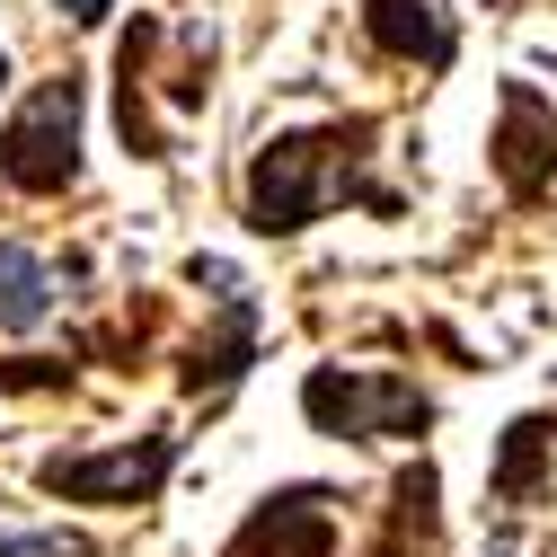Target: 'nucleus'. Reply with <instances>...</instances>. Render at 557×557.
Returning <instances> with one entry per match:
<instances>
[{"mask_svg": "<svg viewBox=\"0 0 557 557\" xmlns=\"http://www.w3.org/2000/svg\"><path fill=\"white\" fill-rule=\"evenodd\" d=\"M372 143L381 124L372 115H336V124H310V133H274L248 160V186H239V222L257 239H293L310 231L327 203H363V213H407V195L372 177Z\"/></svg>", "mask_w": 557, "mask_h": 557, "instance_id": "nucleus-1", "label": "nucleus"}, {"mask_svg": "<svg viewBox=\"0 0 557 557\" xmlns=\"http://www.w3.org/2000/svg\"><path fill=\"white\" fill-rule=\"evenodd\" d=\"M301 416L327 443H416L434 425V398L407 372H355V363H310L301 372Z\"/></svg>", "mask_w": 557, "mask_h": 557, "instance_id": "nucleus-2", "label": "nucleus"}, {"mask_svg": "<svg viewBox=\"0 0 557 557\" xmlns=\"http://www.w3.org/2000/svg\"><path fill=\"white\" fill-rule=\"evenodd\" d=\"M81 115H89V81L53 72L27 89V107L0 124V177L18 195H72L81 186Z\"/></svg>", "mask_w": 557, "mask_h": 557, "instance_id": "nucleus-3", "label": "nucleus"}, {"mask_svg": "<svg viewBox=\"0 0 557 557\" xmlns=\"http://www.w3.org/2000/svg\"><path fill=\"white\" fill-rule=\"evenodd\" d=\"M177 451H186V434H133V443H107V451H53L36 469V486L62 496V505H160Z\"/></svg>", "mask_w": 557, "mask_h": 557, "instance_id": "nucleus-4", "label": "nucleus"}, {"mask_svg": "<svg viewBox=\"0 0 557 557\" xmlns=\"http://www.w3.org/2000/svg\"><path fill=\"white\" fill-rule=\"evenodd\" d=\"M486 160H496V186L513 203H540L557 186V107L531 81L496 89V143H486Z\"/></svg>", "mask_w": 557, "mask_h": 557, "instance_id": "nucleus-5", "label": "nucleus"}, {"mask_svg": "<svg viewBox=\"0 0 557 557\" xmlns=\"http://www.w3.org/2000/svg\"><path fill=\"white\" fill-rule=\"evenodd\" d=\"M231 557H336V486H274L231 531Z\"/></svg>", "mask_w": 557, "mask_h": 557, "instance_id": "nucleus-6", "label": "nucleus"}, {"mask_svg": "<svg viewBox=\"0 0 557 557\" xmlns=\"http://www.w3.org/2000/svg\"><path fill=\"white\" fill-rule=\"evenodd\" d=\"M248 363H257V293H231L222 319L177 355V389L186 398H231L248 381Z\"/></svg>", "mask_w": 557, "mask_h": 557, "instance_id": "nucleus-7", "label": "nucleus"}, {"mask_svg": "<svg viewBox=\"0 0 557 557\" xmlns=\"http://www.w3.org/2000/svg\"><path fill=\"white\" fill-rule=\"evenodd\" d=\"M160 18H133L124 27V45H115V133H124V151L133 160H169L177 143L151 124V53H160Z\"/></svg>", "mask_w": 557, "mask_h": 557, "instance_id": "nucleus-8", "label": "nucleus"}, {"mask_svg": "<svg viewBox=\"0 0 557 557\" xmlns=\"http://www.w3.org/2000/svg\"><path fill=\"white\" fill-rule=\"evenodd\" d=\"M363 36H372V53L416 62V72H443L460 53V36H451V18L434 0H363Z\"/></svg>", "mask_w": 557, "mask_h": 557, "instance_id": "nucleus-9", "label": "nucleus"}, {"mask_svg": "<svg viewBox=\"0 0 557 557\" xmlns=\"http://www.w3.org/2000/svg\"><path fill=\"white\" fill-rule=\"evenodd\" d=\"M548 460H557V416H513L496 469H486V496L513 505V513L540 505V496H548Z\"/></svg>", "mask_w": 557, "mask_h": 557, "instance_id": "nucleus-10", "label": "nucleus"}, {"mask_svg": "<svg viewBox=\"0 0 557 557\" xmlns=\"http://www.w3.org/2000/svg\"><path fill=\"white\" fill-rule=\"evenodd\" d=\"M443 540V478L434 460H407L389 478V531H381V557H425Z\"/></svg>", "mask_w": 557, "mask_h": 557, "instance_id": "nucleus-11", "label": "nucleus"}, {"mask_svg": "<svg viewBox=\"0 0 557 557\" xmlns=\"http://www.w3.org/2000/svg\"><path fill=\"white\" fill-rule=\"evenodd\" d=\"M45 319H53V274H45V257H27L18 239H0V327L27 336V327H45Z\"/></svg>", "mask_w": 557, "mask_h": 557, "instance_id": "nucleus-12", "label": "nucleus"}, {"mask_svg": "<svg viewBox=\"0 0 557 557\" xmlns=\"http://www.w3.org/2000/svg\"><path fill=\"white\" fill-rule=\"evenodd\" d=\"M0 557H89L81 531H0Z\"/></svg>", "mask_w": 557, "mask_h": 557, "instance_id": "nucleus-13", "label": "nucleus"}, {"mask_svg": "<svg viewBox=\"0 0 557 557\" xmlns=\"http://www.w3.org/2000/svg\"><path fill=\"white\" fill-rule=\"evenodd\" d=\"M0 389H72V363H45V355H18V363H0Z\"/></svg>", "mask_w": 557, "mask_h": 557, "instance_id": "nucleus-14", "label": "nucleus"}, {"mask_svg": "<svg viewBox=\"0 0 557 557\" xmlns=\"http://www.w3.org/2000/svg\"><path fill=\"white\" fill-rule=\"evenodd\" d=\"M186 284H195V293L213 284V301H231V293H248V284H239V265H222V257H195V265H186Z\"/></svg>", "mask_w": 557, "mask_h": 557, "instance_id": "nucleus-15", "label": "nucleus"}, {"mask_svg": "<svg viewBox=\"0 0 557 557\" xmlns=\"http://www.w3.org/2000/svg\"><path fill=\"white\" fill-rule=\"evenodd\" d=\"M53 10L72 18V27H98V18H107V0H53Z\"/></svg>", "mask_w": 557, "mask_h": 557, "instance_id": "nucleus-16", "label": "nucleus"}, {"mask_svg": "<svg viewBox=\"0 0 557 557\" xmlns=\"http://www.w3.org/2000/svg\"><path fill=\"white\" fill-rule=\"evenodd\" d=\"M0 89H10V53H0Z\"/></svg>", "mask_w": 557, "mask_h": 557, "instance_id": "nucleus-17", "label": "nucleus"}]
</instances>
